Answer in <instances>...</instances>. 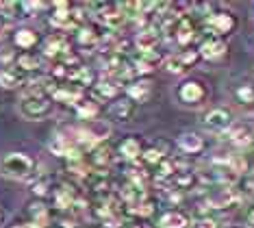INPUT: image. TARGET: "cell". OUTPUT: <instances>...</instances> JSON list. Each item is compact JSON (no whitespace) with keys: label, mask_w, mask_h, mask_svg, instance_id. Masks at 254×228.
<instances>
[{"label":"cell","mask_w":254,"mask_h":228,"mask_svg":"<svg viewBox=\"0 0 254 228\" xmlns=\"http://www.w3.org/2000/svg\"><path fill=\"white\" fill-rule=\"evenodd\" d=\"M126 93H128V100H132V102H146L150 98V93H152V85H150V80H146V78L135 80V83L128 85Z\"/></svg>","instance_id":"obj_13"},{"label":"cell","mask_w":254,"mask_h":228,"mask_svg":"<svg viewBox=\"0 0 254 228\" xmlns=\"http://www.w3.org/2000/svg\"><path fill=\"white\" fill-rule=\"evenodd\" d=\"M50 98L57 102H65V104H76L83 100V96H80V89H70V87H57V89L50 91Z\"/></svg>","instance_id":"obj_18"},{"label":"cell","mask_w":254,"mask_h":228,"mask_svg":"<svg viewBox=\"0 0 254 228\" xmlns=\"http://www.w3.org/2000/svg\"><path fill=\"white\" fill-rule=\"evenodd\" d=\"M163 159H165V152L161 150L159 146H150V148H146L141 154V161L146 163V165H159Z\"/></svg>","instance_id":"obj_25"},{"label":"cell","mask_w":254,"mask_h":228,"mask_svg":"<svg viewBox=\"0 0 254 228\" xmlns=\"http://www.w3.org/2000/svg\"><path fill=\"white\" fill-rule=\"evenodd\" d=\"M44 55L50 57V59H55V57L70 55V42H67L65 35H63V33L50 35V37L44 42Z\"/></svg>","instance_id":"obj_9"},{"label":"cell","mask_w":254,"mask_h":228,"mask_svg":"<svg viewBox=\"0 0 254 228\" xmlns=\"http://www.w3.org/2000/svg\"><path fill=\"white\" fill-rule=\"evenodd\" d=\"M35 172V161L24 152H9L0 156V176L9 180H26Z\"/></svg>","instance_id":"obj_1"},{"label":"cell","mask_w":254,"mask_h":228,"mask_svg":"<svg viewBox=\"0 0 254 228\" xmlns=\"http://www.w3.org/2000/svg\"><path fill=\"white\" fill-rule=\"evenodd\" d=\"M132 100H113V104L109 107V113H111V118L115 122H126L132 118Z\"/></svg>","instance_id":"obj_17"},{"label":"cell","mask_w":254,"mask_h":228,"mask_svg":"<svg viewBox=\"0 0 254 228\" xmlns=\"http://www.w3.org/2000/svg\"><path fill=\"white\" fill-rule=\"evenodd\" d=\"M237 96L241 98V102H254V89L252 87H241V89H237Z\"/></svg>","instance_id":"obj_33"},{"label":"cell","mask_w":254,"mask_h":228,"mask_svg":"<svg viewBox=\"0 0 254 228\" xmlns=\"http://www.w3.org/2000/svg\"><path fill=\"white\" fill-rule=\"evenodd\" d=\"M100 22L105 24L107 28H120L126 22V13L122 9H120V4L118 7H107V9H102L100 13Z\"/></svg>","instance_id":"obj_12"},{"label":"cell","mask_w":254,"mask_h":228,"mask_svg":"<svg viewBox=\"0 0 254 228\" xmlns=\"http://www.w3.org/2000/svg\"><path fill=\"white\" fill-rule=\"evenodd\" d=\"M76 39H78V44H83V46H98V42H100V35L96 33V28L83 26V28H78Z\"/></svg>","instance_id":"obj_26"},{"label":"cell","mask_w":254,"mask_h":228,"mask_svg":"<svg viewBox=\"0 0 254 228\" xmlns=\"http://www.w3.org/2000/svg\"><path fill=\"white\" fill-rule=\"evenodd\" d=\"M178 98H181V102L187 104V107H198L206 98V89L198 80H187V83H183L178 87Z\"/></svg>","instance_id":"obj_6"},{"label":"cell","mask_w":254,"mask_h":228,"mask_svg":"<svg viewBox=\"0 0 254 228\" xmlns=\"http://www.w3.org/2000/svg\"><path fill=\"white\" fill-rule=\"evenodd\" d=\"M113 163V150L109 146H102L98 144L94 150H91V165L98 167V169H105Z\"/></svg>","instance_id":"obj_16"},{"label":"cell","mask_w":254,"mask_h":228,"mask_svg":"<svg viewBox=\"0 0 254 228\" xmlns=\"http://www.w3.org/2000/svg\"><path fill=\"white\" fill-rule=\"evenodd\" d=\"M76 115L85 122H94L98 120V104L96 102H89V100H80L76 104Z\"/></svg>","instance_id":"obj_24"},{"label":"cell","mask_w":254,"mask_h":228,"mask_svg":"<svg viewBox=\"0 0 254 228\" xmlns=\"http://www.w3.org/2000/svg\"><path fill=\"white\" fill-rule=\"evenodd\" d=\"M37 42H39V37H37V33L33 31V28H20V31L13 35V44L18 46V48H22V50L35 48Z\"/></svg>","instance_id":"obj_21"},{"label":"cell","mask_w":254,"mask_h":228,"mask_svg":"<svg viewBox=\"0 0 254 228\" xmlns=\"http://www.w3.org/2000/svg\"><path fill=\"white\" fill-rule=\"evenodd\" d=\"M198 228H219V224L213 218H202L198 222Z\"/></svg>","instance_id":"obj_34"},{"label":"cell","mask_w":254,"mask_h":228,"mask_svg":"<svg viewBox=\"0 0 254 228\" xmlns=\"http://www.w3.org/2000/svg\"><path fill=\"white\" fill-rule=\"evenodd\" d=\"M174 183L178 187H185V189H189V187L195 183V176H193L191 172H181V174H176V176H174Z\"/></svg>","instance_id":"obj_31"},{"label":"cell","mask_w":254,"mask_h":228,"mask_svg":"<svg viewBox=\"0 0 254 228\" xmlns=\"http://www.w3.org/2000/svg\"><path fill=\"white\" fill-rule=\"evenodd\" d=\"M130 66H132V72H135V74H150L154 70L152 63H148L146 59H135Z\"/></svg>","instance_id":"obj_32"},{"label":"cell","mask_w":254,"mask_h":228,"mask_svg":"<svg viewBox=\"0 0 254 228\" xmlns=\"http://www.w3.org/2000/svg\"><path fill=\"white\" fill-rule=\"evenodd\" d=\"M55 202L59 209H72L74 204H76V191H74L72 187L63 185V187H59V191H57Z\"/></svg>","instance_id":"obj_22"},{"label":"cell","mask_w":254,"mask_h":228,"mask_svg":"<svg viewBox=\"0 0 254 228\" xmlns=\"http://www.w3.org/2000/svg\"><path fill=\"white\" fill-rule=\"evenodd\" d=\"M20 85H22V80L15 72H11V70H2V72H0V87H4V89H15V87H20Z\"/></svg>","instance_id":"obj_27"},{"label":"cell","mask_w":254,"mask_h":228,"mask_svg":"<svg viewBox=\"0 0 254 228\" xmlns=\"http://www.w3.org/2000/svg\"><path fill=\"white\" fill-rule=\"evenodd\" d=\"M128 228H146L143 224H132V226H128Z\"/></svg>","instance_id":"obj_36"},{"label":"cell","mask_w":254,"mask_h":228,"mask_svg":"<svg viewBox=\"0 0 254 228\" xmlns=\"http://www.w3.org/2000/svg\"><path fill=\"white\" fill-rule=\"evenodd\" d=\"M202 126H204V131L209 133H226L230 126H233V115H230L228 109L219 107V109H213L209 113L204 115V120H202Z\"/></svg>","instance_id":"obj_4"},{"label":"cell","mask_w":254,"mask_h":228,"mask_svg":"<svg viewBox=\"0 0 254 228\" xmlns=\"http://www.w3.org/2000/svg\"><path fill=\"white\" fill-rule=\"evenodd\" d=\"M118 152L128 161H139L141 154H143V146H141V142L137 137H128V139H124V142L120 144Z\"/></svg>","instance_id":"obj_14"},{"label":"cell","mask_w":254,"mask_h":228,"mask_svg":"<svg viewBox=\"0 0 254 228\" xmlns=\"http://www.w3.org/2000/svg\"><path fill=\"white\" fill-rule=\"evenodd\" d=\"M18 111L26 120H42L53 111V98L42 91H26L18 104Z\"/></svg>","instance_id":"obj_2"},{"label":"cell","mask_w":254,"mask_h":228,"mask_svg":"<svg viewBox=\"0 0 254 228\" xmlns=\"http://www.w3.org/2000/svg\"><path fill=\"white\" fill-rule=\"evenodd\" d=\"M67 78L72 80V83H76V85H83V87H87L94 83V72H91L89 68H85V66H78V68H74L70 74H67Z\"/></svg>","instance_id":"obj_23"},{"label":"cell","mask_w":254,"mask_h":228,"mask_svg":"<svg viewBox=\"0 0 254 228\" xmlns=\"http://www.w3.org/2000/svg\"><path fill=\"white\" fill-rule=\"evenodd\" d=\"M204 28L209 31L211 37H219V35H228L235 28V17L224 11L217 13H209L204 17Z\"/></svg>","instance_id":"obj_5"},{"label":"cell","mask_w":254,"mask_h":228,"mask_svg":"<svg viewBox=\"0 0 254 228\" xmlns=\"http://www.w3.org/2000/svg\"><path fill=\"white\" fill-rule=\"evenodd\" d=\"M176 146L185 152V154H198V152H202V148H204V137L198 135V133L187 131L176 139Z\"/></svg>","instance_id":"obj_11"},{"label":"cell","mask_w":254,"mask_h":228,"mask_svg":"<svg viewBox=\"0 0 254 228\" xmlns=\"http://www.w3.org/2000/svg\"><path fill=\"white\" fill-rule=\"evenodd\" d=\"M128 211L132 215H139V218H150V215L154 213V204L148 202V200H141L137 204H132V207H128Z\"/></svg>","instance_id":"obj_28"},{"label":"cell","mask_w":254,"mask_h":228,"mask_svg":"<svg viewBox=\"0 0 254 228\" xmlns=\"http://www.w3.org/2000/svg\"><path fill=\"white\" fill-rule=\"evenodd\" d=\"M94 89L100 100H115V96H118V91H120V83H115L113 78H102L96 83Z\"/></svg>","instance_id":"obj_20"},{"label":"cell","mask_w":254,"mask_h":228,"mask_svg":"<svg viewBox=\"0 0 254 228\" xmlns=\"http://www.w3.org/2000/svg\"><path fill=\"white\" fill-rule=\"evenodd\" d=\"M189 218L183 211H167L159 218V226L161 228H187Z\"/></svg>","instance_id":"obj_19"},{"label":"cell","mask_w":254,"mask_h":228,"mask_svg":"<svg viewBox=\"0 0 254 228\" xmlns=\"http://www.w3.org/2000/svg\"><path fill=\"white\" fill-rule=\"evenodd\" d=\"M226 42L224 39H219V37H209V39H204V42L200 44V48H198V55L202 57V59H206V61H217V59H222L224 55H226Z\"/></svg>","instance_id":"obj_8"},{"label":"cell","mask_w":254,"mask_h":228,"mask_svg":"<svg viewBox=\"0 0 254 228\" xmlns=\"http://www.w3.org/2000/svg\"><path fill=\"white\" fill-rule=\"evenodd\" d=\"M226 137L233 142L237 148H248V146H252L254 144V133H252V128L244 124V122H239V124H233L226 131Z\"/></svg>","instance_id":"obj_10"},{"label":"cell","mask_w":254,"mask_h":228,"mask_svg":"<svg viewBox=\"0 0 254 228\" xmlns=\"http://www.w3.org/2000/svg\"><path fill=\"white\" fill-rule=\"evenodd\" d=\"M174 33H176L178 46H183V48L191 44V39L195 37V28H193V24H191V20H189V17H181V20H178Z\"/></svg>","instance_id":"obj_15"},{"label":"cell","mask_w":254,"mask_h":228,"mask_svg":"<svg viewBox=\"0 0 254 228\" xmlns=\"http://www.w3.org/2000/svg\"><path fill=\"white\" fill-rule=\"evenodd\" d=\"M18 66L22 68V70H37L39 68V57H35V55H22L20 59H18Z\"/></svg>","instance_id":"obj_30"},{"label":"cell","mask_w":254,"mask_h":228,"mask_svg":"<svg viewBox=\"0 0 254 228\" xmlns=\"http://www.w3.org/2000/svg\"><path fill=\"white\" fill-rule=\"evenodd\" d=\"M128 183L135 185V187H139V189H146V185H148V174L143 172V169H139V167L130 169V172H128Z\"/></svg>","instance_id":"obj_29"},{"label":"cell","mask_w":254,"mask_h":228,"mask_svg":"<svg viewBox=\"0 0 254 228\" xmlns=\"http://www.w3.org/2000/svg\"><path fill=\"white\" fill-rule=\"evenodd\" d=\"M248 224H250V226L254 228V209H252L250 213H248Z\"/></svg>","instance_id":"obj_35"},{"label":"cell","mask_w":254,"mask_h":228,"mask_svg":"<svg viewBox=\"0 0 254 228\" xmlns=\"http://www.w3.org/2000/svg\"><path fill=\"white\" fill-rule=\"evenodd\" d=\"M198 59H200L198 50L185 48L183 52H176V55L165 57V59H163V70H165V72H170V74H181L189 66H193Z\"/></svg>","instance_id":"obj_3"},{"label":"cell","mask_w":254,"mask_h":228,"mask_svg":"<svg viewBox=\"0 0 254 228\" xmlns=\"http://www.w3.org/2000/svg\"><path fill=\"white\" fill-rule=\"evenodd\" d=\"M161 42V33H159V28L157 26H146V28H141L139 33L135 35V39H132V44H135V48L141 52H152V50H157V46Z\"/></svg>","instance_id":"obj_7"}]
</instances>
